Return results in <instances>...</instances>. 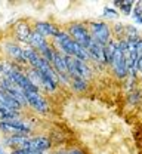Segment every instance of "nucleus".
I'll use <instances>...</instances> for the list:
<instances>
[{"mask_svg":"<svg viewBox=\"0 0 142 154\" xmlns=\"http://www.w3.org/2000/svg\"><path fill=\"white\" fill-rule=\"evenodd\" d=\"M65 31H67V34L73 38L76 43H79L81 48H84V49H87V48L92 45V42H93V38L90 36L89 28H87L86 24L73 22V24H70V25L67 27Z\"/></svg>","mask_w":142,"mask_h":154,"instance_id":"f257e3e1","label":"nucleus"},{"mask_svg":"<svg viewBox=\"0 0 142 154\" xmlns=\"http://www.w3.org/2000/svg\"><path fill=\"white\" fill-rule=\"evenodd\" d=\"M87 28H89V33L92 38L99 43L102 46H105L111 38H113V31H111V27L104 22V21H90L87 24Z\"/></svg>","mask_w":142,"mask_h":154,"instance_id":"f03ea898","label":"nucleus"},{"mask_svg":"<svg viewBox=\"0 0 142 154\" xmlns=\"http://www.w3.org/2000/svg\"><path fill=\"white\" fill-rule=\"evenodd\" d=\"M0 131L8 135H30L33 128L22 119L21 120H0Z\"/></svg>","mask_w":142,"mask_h":154,"instance_id":"7ed1b4c3","label":"nucleus"},{"mask_svg":"<svg viewBox=\"0 0 142 154\" xmlns=\"http://www.w3.org/2000/svg\"><path fill=\"white\" fill-rule=\"evenodd\" d=\"M3 52L5 55L9 58L11 62H15L18 64L20 67L22 65H27V59L24 57V51L17 42H12V40H8L3 43Z\"/></svg>","mask_w":142,"mask_h":154,"instance_id":"20e7f679","label":"nucleus"},{"mask_svg":"<svg viewBox=\"0 0 142 154\" xmlns=\"http://www.w3.org/2000/svg\"><path fill=\"white\" fill-rule=\"evenodd\" d=\"M52 147V141L49 136L44 135H37V136H28L27 144L24 150H31V151H40V153H47Z\"/></svg>","mask_w":142,"mask_h":154,"instance_id":"39448f33","label":"nucleus"},{"mask_svg":"<svg viewBox=\"0 0 142 154\" xmlns=\"http://www.w3.org/2000/svg\"><path fill=\"white\" fill-rule=\"evenodd\" d=\"M25 96H27L28 107H31L34 111L40 114H46L49 111V102L40 92H25Z\"/></svg>","mask_w":142,"mask_h":154,"instance_id":"423d86ee","label":"nucleus"},{"mask_svg":"<svg viewBox=\"0 0 142 154\" xmlns=\"http://www.w3.org/2000/svg\"><path fill=\"white\" fill-rule=\"evenodd\" d=\"M111 70L116 74V77H119V79H126L127 74H129V71L126 68V62H124V58H123V52H122V49H120V46H117V51L114 54L113 62H111Z\"/></svg>","mask_w":142,"mask_h":154,"instance_id":"0eeeda50","label":"nucleus"},{"mask_svg":"<svg viewBox=\"0 0 142 154\" xmlns=\"http://www.w3.org/2000/svg\"><path fill=\"white\" fill-rule=\"evenodd\" d=\"M31 31H33V27H31L30 22L25 21V19L17 21L15 25H14V34H15V38H17L20 43H24V45L28 43V38H30Z\"/></svg>","mask_w":142,"mask_h":154,"instance_id":"6e6552de","label":"nucleus"},{"mask_svg":"<svg viewBox=\"0 0 142 154\" xmlns=\"http://www.w3.org/2000/svg\"><path fill=\"white\" fill-rule=\"evenodd\" d=\"M33 28H34L37 33H40L44 38H49V37L53 38L61 31V28H59L58 25H55L53 22H49V21H37Z\"/></svg>","mask_w":142,"mask_h":154,"instance_id":"1a4fd4ad","label":"nucleus"},{"mask_svg":"<svg viewBox=\"0 0 142 154\" xmlns=\"http://www.w3.org/2000/svg\"><path fill=\"white\" fill-rule=\"evenodd\" d=\"M28 136L30 135H8L3 139V145L8 147V148H12V151L14 150H22L27 144Z\"/></svg>","mask_w":142,"mask_h":154,"instance_id":"9d476101","label":"nucleus"},{"mask_svg":"<svg viewBox=\"0 0 142 154\" xmlns=\"http://www.w3.org/2000/svg\"><path fill=\"white\" fill-rule=\"evenodd\" d=\"M87 54H89V59L96 62V64H101V65H105V58H104V46L96 43L95 40L92 42V45L86 49Z\"/></svg>","mask_w":142,"mask_h":154,"instance_id":"9b49d317","label":"nucleus"},{"mask_svg":"<svg viewBox=\"0 0 142 154\" xmlns=\"http://www.w3.org/2000/svg\"><path fill=\"white\" fill-rule=\"evenodd\" d=\"M22 51H24V57L27 59V65H30V68L37 70L39 65H40V61H41V57L39 55V52L34 51L33 48H30L28 45H25V46L22 48Z\"/></svg>","mask_w":142,"mask_h":154,"instance_id":"f8f14e48","label":"nucleus"},{"mask_svg":"<svg viewBox=\"0 0 142 154\" xmlns=\"http://www.w3.org/2000/svg\"><path fill=\"white\" fill-rule=\"evenodd\" d=\"M47 43H49V42H47V38H44L40 33H37V31L33 28V31H31V34H30V38H28V43H27V45H28L30 48H33L34 51L40 52Z\"/></svg>","mask_w":142,"mask_h":154,"instance_id":"ddd939ff","label":"nucleus"},{"mask_svg":"<svg viewBox=\"0 0 142 154\" xmlns=\"http://www.w3.org/2000/svg\"><path fill=\"white\" fill-rule=\"evenodd\" d=\"M0 105H5V107L17 110V111L22 110V105L11 94H8L6 91H0Z\"/></svg>","mask_w":142,"mask_h":154,"instance_id":"4468645a","label":"nucleus"},{"mask_svg":"<svg viewBox=\"0 0 142 154\" xmlns=\"http://www.w3.org/2000/svg\"><path fill=\"white\" fill-rule=\"evenodd\" d=\"M52 67H53V70H55L58 74H68V70H67V61H65V55H62L61 52H56V51H55L53 61H52Z\"/></svg>","mask_w":142,"mask_h":154,"instance_id":"2eb2a0df","label":"nucleus"},{"mask_svg":"<svg viewBox=\"0 0 142 154\" xmlns=\"http://www.w3.org/2000/svg\"><path fill=\"white\" fill-rule=\"evenodd\" d=\"M117 38H111L105 46H104V58H105V65H110L111 67V62H113V58H114V54L117 51Z\"/></svg>","mask_w":142,"mask_h":154,"instance_id":"dca6fc26","label":"nucleus"},{"mask_svg":"<svg viewBox=\"0 0 142 154\" xmlns=\"http://www.w3.org/2000/svg\"><path fill=\"white\" fill-rule=\"evenodd\" d=\"M21 111L8 108L5 105H0V120H21Z\"/></svg>","mask_w":142,"mask_h":154,"instance_id":"f3484780","label":"nucleus"},{"mask_svg":"<svg viewBox=\"0 0 142 154\" xmlns=\"http://www.w3.org/2000/svg\"><path fill=\"white\" fill-rule=\"evenodd\" d=\"M70 80H71L70 82V86L76 92H84L87 89V80H84V79H81L79 76H71Z\"/></svg>","mask_w":142,"mask_h":154,"instance_id":"a211bd4d","label":"nucleus"},{"mask_svg":"<svg viewBox=\"0 0 142 154\" xmlns=\"http://www.w3.org/2000/svg\"><path fill=\"white\" fill-rule=\"evenodd\" d=\"M114 5H116L117 8H120V11H122L126 17H129V15H132L135 2H133V0H116Z\"/></svg>","mask_w":142,"mask_h":154,"instance_id":"6ab92c4d","label":"nucleus"},{"mask_svg":"<svg viewBox=\"0 0 142 154\" xmlns=\"http://www.w3.org/2000/svg\"><path fill=\"white\" fill-rule=\"evenodd\" d=\"M39 55L41 57V59H44V61H47L49 64H52V61H53V55H55V49H53V46L50 45V42L41 49L40 52H39Z\"/></svg>","mask_w":142,"mask_h":154,"instance_id":"aec40b11","label":"nucleus"},{"mask_svg":"<svg viewBox=\"0 0 142 154\" xmlns=\"http://www.w3.org/2000/svg\"><path fill=\"white\" fill-rule=\"evenodd\" d=\"M141 37L139 36V30L135 27V25H127L124 28V40H138Z\"/></svg>","mask_w":142,"mask_h":154,"instance_id":"412c9836","label":"nucleus"},{"mask_svg":"<svg viewBox=\"0 0 142 154\" xmlns=\"http://www.w3.org/2000/svg\"><path fill=\"white\" fill-rule=\"evenodd\" d=\"M101 18L116 19V18H119V12H117L116 9H113V8H108V6H105V8H104V14H102Z\"/></svg>","mask_w":142,"mask_h":154,"instance_id":"4be33fe9","label":"nucleus"},{"mask_svg":"<svg viewBox=\"0 0 142 154\" xmlns=\"http://www.w3.org/2000/svg\"><path fill=\"white\" fill-rule=\"evenodd\" d=\"M139 101H142V94H141V91H138V89L132 91V94L129 95V102H130V104H138Z\"/></svg>","mask_w":142,"mask_h":154,"instance_id":"5701e85b","label":"nucleus"},{"mask_svg":"<svg viewBox=\"0 0 142 154\" xmlns=\"http://www.w3.org/2000/svg\"><path fill=\"white\" fill-rule=\"evenodd\" d=\"M124 28H126V25L122 24V22H116L114 24V27H111V31H113V34H116V36H124Z\"/></svg>","mask_w":142,"mask_h":154,"instance_id":"b1692460","label":"nucleus"},{"mask_svg":"<svg viewBox=\"0 0 142 154\" xmlns=\"http://www.w3.org/2000/svg\"><path fill=\"white\" fill-rule=\"evenodd\" d=\"M135 51H136V55L138 58H142V37H139L135 43Z\"/></svg>","mask_w":142,"mask_h":154,"instance_id":"393cba45","label":"nucleus"},{"mask_svg":"<svg viewBox=\"0 0 142 154\" xmlns=\"http://www.w3.org/2000/svg\"><path fill=\"white\" fill-rule=\"evenodd\" d=\"M135 71H136V74H141L142 73V58H138V61H136V67H135Z\"/></svg>","mask_w":142,"mask_h":154,"instance_id":"a878e982","label":"nucleus"},{"mask_svg":"<svg viewBox=\"0 0 142 154\" xmlns=\"http://www.w3.org/2000/svg\"><path fill=\"white\" fill-rule=\"evenodd\" d=\"M67 154H84V151H81V150H79V148H73V150L67 151Z\"/></svg>","mask_w":142,"mask_h":154,"instance_id":"bb28decb","label":"nucleus"},{"mask_svg":"<svg viewBox=\"0 0 142 154\" xmlns=\"http://www.w3.org/2000/svg\"><path fill=\"white\" fill-rule=\"evenodd\" d=\"M135 22H136V24H141V25H142V17H138V18H135Z\"/></svg>","mask_w":142,"mask_h":154,"instance_id":"cd10ccee","label":"nucleus"},{"mask_svg":"<svg viewBox=\"0 0 142 154\" xmlns=\"http://www.w3.org/2000/svg\"><path fill=\"white\" fill-rule=\"evenodd\" d=\"M3 74V61H0V76Z\"/></svg>","mask_w":142,"mask_h":154,"instance_id":"c85d7f7f","label":"nucleus"},{"mask_svg":"<svg viewBox=\"0 0 142 154\" xmlns=\"http://www.w3.org/2000/svg\"><path fill=\"white\" fill-rule=\"evenodd\" d=\"M0 154H6L5 151H3V148H2V147H0Z\"/></svg>","mask_w":142,"mask_h":154,"instance_id":"c756f323","label":"nucleus"}]
</instances>
